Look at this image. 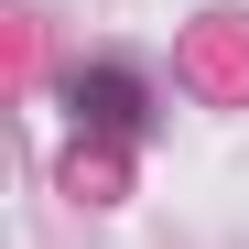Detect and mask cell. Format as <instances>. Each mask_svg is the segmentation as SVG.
Returning <instances> with one entry per match:
<instances>
[{
	"mask_svg": "<svg viewBox=\"0 0 249 249\" xmlns=\"http://www.w3.org/2000/svg\"><path fill=\"white\" fill-rule=\"evenodd\" d=\"M76 119H87V130H108V141H141L152 130V87H141V76L130 65H76Z\"/></svg>",
	"mask_w": 249,
	"mask_h": 249,
	"instance_id": "1",
	"label": "cell"
}]
</instances>
